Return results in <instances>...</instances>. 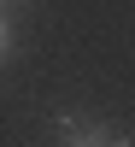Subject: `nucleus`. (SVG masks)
Wrapping results in <instances>:
<instances>
[{"label":"nucleus","mask_w":135,"mask_h":147,"mask_svg":"<svg viewBox=\"0 0 135 147\" xmlns=\"http://www.w3.org/2000/svg\"><path fill=\"white\" fill-rule=\"evenodd\" d=\"M0 47H6V24H0Z\"/></svg>","instance_id":"f03ea898"},{"label":"nucleus","mask_w":135,"mask_h":147,"mask_svg":"<svg viewBox=\"0 0 135 147\" xmlns=\"http://www.w3.org/2000/svg\"><path fill=\"white\" fill-rule=\"evenodd\" d=\"M65 147H118L112 136H100V129H82V124H65Z\"/></svg>","instance_id":"f257e3e1"}]
</instances>
